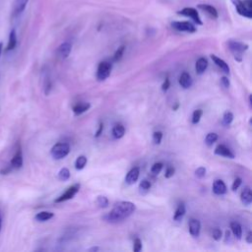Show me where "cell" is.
<instances>
[{
	"label": "cell",
	"instance_id": "1",
	"mask_svg": "<svg viewBox=\"0 0 252 252\" xmlns=\"http://www.w3.org/2000/svg\"><path fill=\"white\" fill-rule=\"evenodd\" d=\"M136 210V206L134 203L129 201H121L114 205L112 210L107 213L103 219L111 223L121 221L128 217H130Z\"/></svg>",
	"mask_w": 252,
	"mask_h": 252
},
{
	"label": "cell",
	"instance_id": "2",
	"mask_svg": "<svg viewBox=\"0 0 252 252\" xmlns=\"http://www.w3.org/2000/svg\"><path fill=\"white\" fill-rule=\"evenodd\" d=\"M227 45L230 52L233 54L235 60L237 61H241L243 52L248 49V44L240 41H235V40H229L227 42Z\"/></svg>",
	"mask_w": 252,
	"mask_h": 252
},
{
	"label": "cell",
	"instance_id": "3",
	"mask_svg": "<svg viewBox=\"0 0 252 252\" xmlns=\"http://www.w3.org/2000/svg\"><path fill=\"white\" fill-rule=\"evenodd\" d=\"M69 152L70 146L67 143H57L51 148L50 155L54 159H61L65 158Z\"/></svg>",
	"mask_w": 252,
	"mask_h": 252
},
{
	"label": "cell",
	"instance_id": "4",
	"mask_svg": "<svg viewBox=\"0 0 252 252\" xmlns=\"http://www.w3.org/2000/svg\"><path fill=\"white\" fill-rule=\"evenodd\" d=\"M112 65L110 62L107 61H102L98 64L97 70H96V79L98 81H104L105 79L108 78L111 72Z\"/></svg>",
	"mask_w": 252,
	"mask_h": 252
},
{
	"label": "cell",
	"instance_id": "5",
	"mask_svg": "<svg viewBox=\"0 0 252 252\" xmlns=\"http://www.w3.org/2000/svg\"><path fill=\"white\" fill-rule=\"evenodd\" d=\"M178 14L190 18V19L193 20V22L196 23L197 25H200V26L203 25V22H202V20H201V18H200V15H199L197 9H195V8H193V7H185V8H183L182 10L178 11Z\"/></svg>",
	"mask_w": 252,
	"mask_h": 252
},
{
	"label": "cell",
	"instance_id": "6",
	"mask_svg": "<svg viewBox=\"0 0 252 252\" xmlns=\"http://www.w3.org/2000/svg\"><path fill=\"white\" fill-rule=\"evenodd\" d=\"M171 27L179 32H195L196 27L188 21H175L171 23Z\"/></svg>",
	"mask_w": 252,
	"mask_h": 252
},
{
	"label": "cell",
	"instance_id": "7",
	"mask_svg": "<svg viewBox=\"0 0 252 252\" xmlns=\"http://www.w3.org/2000/svg\"><path fill=\"white\" fill-rule=\"evenodd\" d=\"M23 165V153H22V149H21V146L18 145L17 149H16V152L8 165V167L13 170V169H19L21 168Z\"/></svg>",
	"mask_w": 252,
	"mask_h": 252
},
{
	"label": "cell",
	"instance_id": "8",
	"mask_svg": "<svg viewBox=\"0 0 252 252\" xmlns=\"http://www.w3.org/2000/svg\"><path fill=\"white\" fill-rule=\"evenodd\" d=\"M231 2L233 4V6L235 7L236 12L239 15H241V16L247 18V19L252 18V9L247 8L246 5L244 4L243 0H231Z\"/></svg>",
	"mask_w": 252,
	"mask_h": 252
},
{
	"label": "cell",
	"instance_id": "9",
	"mask_svg": "<svg viewBox=\"0 0 252 252\" xmlns=\"http://www.w3.org/2000/svg\"><path fill=\"white\" fill-rule=\"evenodd\" d=\"M79 189H80V184H74L70 186L63 194H61L58 198L55 199V203H61V202L72 199L78 193Z\"/></svg>",
	"mask_w": 252,
	"mask_h": 252
},
{
	"label": "cell",
	"instance_id": "10",
	"mask_svg": "<svg viewBox=\"0 0 252 252\" xmlns=\"http://www.w3.org/2000/svg\"><path fill=\"white\" fill-rule=\"evenodd\" d=\"M29 0H14L12 4V17L16 18L20 16L26 9Z\"/></svg>",
	"mask_w": 252,
	"mask_h": 252
},
{
	"label": "cell",
	"instance_id": "11",
	"mask_svg": "<svg viewBox=\"0 0 252 252\" xmlns=\"http://www.w3.org/2000/svg\"><path fill=\"white\" fill-rule=\"evenodd\" d=\"M139 175H140L139 167H133L132 169H130L128 171L127 175L125 176V182L128 185H132V184H134L138 180Z\"/></svg>",
	"mask_w": 252,
	"mask_h": 252
},
{
	"label": "cell",
	"instance_id": "12",
	"mask_svg": "<svg viewBox=\"0 0 252 252\" xmlns=\"http://www.w3.org/2000/svg\"><path fill=\"white\" fill-rule=\"evenodd\" d=\"M201 230V223L197 219H191L189 220V232L192 236L198 237Z\"/></svg>",
	"mask_w": 252,
	"mask_h": 252
},
{
	"label": "cell",
	"instance_id": "13",
	"mask_svg": "<svg viewBox=\"0 0 252 252\" xmlns=\"http://www.w3.org/2000/svg\"><path fill=\"white\" fill-rule=\"evenodd\" d=\"M226 185L221 179H217L213 184V192L216 195H223L226 193Z\"/></svg>",
	"mask_w": 252,
	"mask_h": 252
},
{
	"label": "cell",
	"instance_id": "14",
	"mask_svg": "<svg viewBox=\"0 0 252 252\" xmlns=\"http://www.w3.org/2000/svg\"><path fill=\"white\" fill-rule=\"evenodd\" d=\"M215 154L218 156H221L224 158H234V155L233 153L224 145H219L217 146V148L215 149Z\"/></svg>",
	"mask_w": 252,
	"mask_h": 252
},
{
	"label": "cell",
	"instance_id": "15",
	"mask_svg": "<svg viewBox=\"0 0 252 252\" xmlns=\"http://www.w3.org/2000/svg\"><path fill=\"white\" fill-rule=\"evenodd\" d=\"M72 49V45L69 42H63L59 45L58 49H57V53L61 58H67L71 52Z\"/></svg>",
	"mask_w": 252,
	"mask_h": 252
},
{
	"label": "cell",
	"instance_id": "16",
	"mask_svg": "<svg viewBox=\"0 0 252 252\" xmlns=\"http://www.w3.org/2000/svg\"><path fill=\"white\" fill-rule=\"evenodd\" d=\"M240 199H241L242 204L245 205V206H249L251 204V202H252V193H251L250 187H248V186L244 187V189L241 192Z\"/></svg>",
	"mask_w": 252,
	"mask_h": 252
},
{
	"label": "cell",
	"instance_id": "17",
	"mask_svg": "<svg viewBox=\"0 0 252 252\" xmlns=\"http://www.w3.org/2000/svg\"><path fill=\"white\" fill-rule=\"evenodd\" d=\"M17 45V33H16V31L15 29H13L10 33H9V38H8V43H7V46L5 48V50L8 52V51H12L15 49Z\"/></svg>",
	"mask_w": 252,
	"mask_h": 252
},
{
	"label": "cell",
	"instance_id": "18",
	"mask_svg": "<svg viewBox=\"0 0 252 252\" xmlns=\"http://www.w3.org/2000/svg\"><path fill=\"white\" fill-rule=\"evenodd\" d=\"M211 58H212V60L214 61V63H215L219 68H220L221 71H223L225 74H228V73H229V67H228L227 63H226L224 60H222L221 58H220V57H218V56H216V55H214V54L211 55Z\"/></svg>",
	"mask_w": 252,
	"mask_h": 252
},
{
	"label": "cell",
	"instance_id": "19",
	"mask_svg": "<svg viewBox=\"0 0 252 252\" xmlns=\"http://www.w3.org/2000/svg\"><path fill=\"white\" fill-rule=\"evenodd\" d=\"M198 8L203 10L204 12H206L209 16H211L214 19H217L218 16H219L217 9L214 6H212V5H209V4H199Z\"/></svg>",
	"mask_w": 252,
	"mask_h": 252
},
{
	"label": "cell",
	"instance_id": "20",
	"mask_svg": "<svg viewBox=\"0 0 252 252\" xmlns=\"http://www.w3.org/2000/svg\"><path fill=\"white\" fill-rule=\"evenodd\" d=\"M208 67V60L205 57H200L195 64V70L198 75L203 74Z\"/></svg>",
	"mask_w": 252,
	"mask_h": 252
},
{
	"label": "cell",
	"instance_id": "21",
	"mask_svg": "<svg viewBox=\"0 0 252 252\" xmlns=\"http://www.w3.org/2000/svg\"><path fill=\"white\" fill-rule=\"evenodd\" d=\"M192 78L191 76L186 73V72H183L180 77H179V85L183 88V89H188L192 86Z\"/></svg>",
	"mask_w": 252,
	"mask_h": 252
},
{
	"label": "cell",
	"instance_id": "22",
	"mask_svg": "<svg viewBox=\"0 0 252 252\" xmlns=\"http://www.w3.org/2000/svg\"><path fill=\"white\" fill-rule=\"evenodd\" d=\"M91 107V104L89 102H80L73 106V112L75 115H81L87 110H89Z\"/></svg>",
	"mask_w": 252,
	"mask_h": 252
},
{
	"label": "cell",
	"instance_id": "23",
	"mask_svg": "<svg viewBox=\"0 0 252 252\" xmlns=\"http://www.w3.org/2000/svg\"><path fill=\"white\" fill-rule=\"evenodd\" d=\"M54 217L53 213L51 212H47V211H42V212H39L35 215L34 219L35 220L37 221H46V220H49L50 219H52Z\"/></svg>",
	"mask_w": 252,
	"mask_h": 252
},
{
	"label": "cell",
	"instance_id": "24",
	"mask_svg": "<svg viewBox=\"0 0 252 252\" xmlns=\"http://www.w3.org/2000/svg\"><path fill=\"white\" fill-rule=\"evenodd\" d=\"M125 134V128L122 124H116L112 129V135L115 139H120Z\"/></svg>",
	"mask_w": 252,
	"mask_h": 252
},
{
	"label": "cell",
	"instance_id": "25",
	"mask_svg": "<svg viewBox=\"0 0 252 252\" xmlns=\"http://www.w3.org/2000/svg\"><path fill=\"white\" fill-rule=\"evenodd\" d=\"M230 229L233 233V235L237 238V239H240L241 236H242V228H241V225L236 222V221H232L230 223Z\"/></svg>",
	"mask_w": 252,
	"mask_h": 252
},
{
	"label": "cell",
	"instance_id": "26",
	"mask_svg": "<svg viewBox=\"0 0 252 252\" xmlns=\"http://www.w3.org/2000/svg\"><path fill=\"white\" fill-rule=\"evenodd\" d=\"M185 213H186V209H185L184 204H179L178 207H177V209L175 210L174 215H173V220H176V221L180 220L184 217Z\"/></svg>",
	"mask_w": 252,
	"mask_h": 252
},
{
	"label": "cell",
	"instance_id": "27",
	"mask_svg": "<svg viewBox=\"0 0 252 252\" xmlns=\"http://www.w3.org/2000/svg\"><path fill=\"white\" fill-rule=\"evenodd\" d=\"M218 134L217 133H214V132H211L209 134H207L206 138H205V144L208 146V147H211L215 144V142H217L218 140Z\"/></svg>",
	"mask_w": 252,
	"mask_h": 252
},
{
	"label": "cell",
	"instance_id": "28",
	"mask_svg": "<svg viewBox=\"0 0 252 252\" xmlns=\"http://www.w3.org/2000/svg\"><path fill=\"white\" fill-rule=\"evenodd\" d=\"M87 161H88V160H87V158H86L85 156H80V157H78L77 159H76V161H75V167H76V169H78V170L83 169V168L86 166Z\"/></svg>",
	"mask_w": 252,
	"mask_h": 252
},
{
	"label": "cell",
	"instance_id": "29",
	"mask_svg": "<svg viewBox=\"0 0 252 252\" xmlns=\"http://www.w3.org/2000/svg\"><path fill=\"white\" fill-rule=\"evenodd\" d=\"M70 177V171L67 167H63L60 169V171L58 172V178L61 180V181H66L68 180Z\"/></svg>",
	"mask_w": 252,
	"mask_h": 252
},
{
	"label": "cell",
	"instance_id": "30",
	"mask_svg": "<svg viewBox=\"0 0 252 252\" xmlns=\"http://www.w3.org/2000/svg\"><path fill=\"white\" fill-rule=\"evenodd\" d=\"M233 120V114L230 111H226L224 112L223 116H222V124L224 126H228Z\"/></svg>",
	"mask_w": 252,
	"mask_h": 252
},
{
	"label": "cell",
	"instance_id": "31",
	"mask_svg": "<svg viewBox=\"0 0 252 252\" xmlns=\"http://www.w3.org/2000/svg\"><path fill=\"white\" fill-rule=\"evenodd\" d=\"M202 114H203L202 109H196V110H194V112H193V114H192V123H193V124H197V123L200 121V119H201V117H202Z\"/></svg>",
	"mask_w": 252,
	"mask_h": 252
},
{
	"label": "cell",
	"instance_id": "32",
	"mask_svg": "<svg viewBox=\"0 0 252 252\" xmlns=\"http://www.w3.org/2000/svg\"><path fill=\"white\" fill-rule=\"evenodd\" d=\"M151 188V183L150 181H148L147 179H143L141 182H140V185H139V189L141 192H147L149 191Z\"/></svg>",
	"mask_w": 252,
	"mask_h": 252
},
{
	"label": "cell",
	"instance_id": "33",
	"mask_svg": "<svg viewBox=\"0 0 252 252\" xmlns=\"http://www.w3.org/2000/svg\"><path fill=\"white\" fill-rule=\"evenodd\" d=\"M124 49H125V46L124 45H121L120 47H118V49L115 51L114 55H113V60L114 61H118L121 59L123 53H124Z\"/></svg>",
	"mask_w": 252,
	"mask_h": 252
},
{
	"label": "cell",
	"instance_id": "34",
	"mask_svg": "<svg viewBox=\"0 0 252 252\" xmlns=\"http://www.w3.org/2000/svg\"><path fill=\"white\" fill-rule=\"evenodd\" d=\"M162 167H163V164L161 162H156L153 164V166L151 168V172L153 174H158L161 171Z\"/></svg>",
	"mask_w": 252,
	"mask_h": 252
},
{
	"label": "cell",
	"instance_id": "35",
	"mask_svg": "<svg viewBox=\"0 0 252 252\" xmlns=\"http://www.w3.org/2000/svg\"><path fill=\"white\" fill-rule=\"evenodd\" d=\"M162 139V133L160 131H156L153 133V142L156 145H159Z\"/></svg>",
	"mask_w": 252,
	"mask_h": 252
},
{
	"label": "cell",
	"instance_id": "36",
	"mask_svg": "<svg viewBox=\"0 0 252 252\" xmlns=\"http://www.w3.org/2000/svg\"><path fill=\"white\" fill-rule=\"evenodd\" d=\"M96 202L100 208H106L108 206V200L105 196H98Z\"/></svg>",
	"mask_w": 252,
	"mask_h": 252
},
{
	"label": "cell",
	"instance_id": "37",
	"mask_svg": "<svg viewBox=\"0 0 252 252\" xmlns=\"http://www.w3.org/2000/svg\"><path fill=\"white\" fill-rule=\"evenodd\" d=\"M195 175H196L198 178H203V177L206 175V168L203 167V166L198 167V168L195 170Z\"/></svg>",
	"mask_w": 252,
	"mask_h": 252
},
{
	"label": "cell",
	"instance_id": "38",
	"mask_svg": "<svg viewBox=\"0 0 252 252\" xmlns=\"http://www.w3.org/2000/svg\"><path fill=\"white\" fill-rule=\"evenodd\" d=\"M221 236H222V232H221V230H220V228H215V229L213 230V238H214L215 240H217V241L220 240Z\"/></svg>",
	"mask_w": 252,
	"mask_h": 252
},
{
	"label": "cell",
	"instance_id": "39",
	"mask_svg": "<svg viewBox=\"0 0 252 252\" xmlns=\"http://www.w3.org/2000/svg\"><path fill=\"white\" fill-rule=\"evenodd\" d=\"M142 249V242L139 238H136L134 240V245H133V251L134 252H139Z\"/></svg>",
	"mask_w": 252,
	"mask_h": 252
},
{
	"label": "cell",
	"instance_id": "40",
	"mask_svg": "<svg viewBox=\"0 0 252 252\" xmlns=\"http://www.w3.org/2000/svg\"><path fill=\"white\" fill-rule=\"evenodd\" d=\"M174 172H175V168L173 166H168L165 170V173H164L165 178H170L171 176H173Z\"/></svg>",
	"mask_w": 252,
	"mask_h": 252
},
{
	"label": "cell",
	"instance_id": "41",
	"mask_svg": "<svg viewBox=\"0 0 252 252\" xmlns=\"http://www.w3.org/2000/svg\"><path fill=\"white\" fill-rule=\"evenodd\" d=\"M241 185V178H236V179H234V181H233V183H232V185H231V189H232V191H235V190H237L238 188H239V186Z\"/></svg>",
	"mask_w": 252,
	"mask_h": 252
},
{
	"label": "cell",
	"instance_id": "42",
	"mask_svg": "<svg viewBox=\"0 0 252 252\" xmlns=\"http://www.w3.org/2000/svg\"><path fill=\"white\" fill-rule=\"evenodd\" d=\"M169 86H170V82H169V79H168V78H165V80H164L163 84L161 85V90H162L163 92H166V91L168 90Z\"/></svg>",
	"mask_w": 252,
	"mask_h": 252
},
{
	"label": "cell",
	"instance_id": "43",
	"mask_svg": "<svg viewBox=\"0 0 252 252\" xmlns=\"http://www.w3.org/2000/svg\"><path fill=\"white\" fill-rule=\"evenodd\" d=\"M220 81H221V84H222V86H223L224 88H228V87H229V80H228V78L222 77Z\"/></svg>",
	"mask_w": 252,
	"mask_h": 252
},
{
	"label": "cell",
	"instance_id": "44",
	"mask_svg": "<svg viewBox=\"0 0 252 252\" xmlns=\"http://www.w3.org/2000/svg\"><path fill=\"white\" fill-rule=\"evenodd\" d=\"M102 129H103V124H102V123H100V124H99V126H98V129H97V131H96V133H95V137H98V136L100 135V133H101Z\"/></svg>",
	"mask_w": 252,
	"mask_h": 252
},
{
	"label": "cell",
	"instance_id": "45",
	"mask_svg": "<svg viewBox=\"0 0 252 252\" xmlns=\"http://www.w3.org/2000/svg\"><path fill=\"white\" fill-rule=\"evenodd\" d=\"M246 241H247L248 243H251V242H252V232H251V231L248 232V234H247V236H246Z\"/></svg>",
	"mask_w": 252,
	"mask_h": 252
},
{
	"label": "cell",
	"instance_id": "46",
	"mask_svg": "<svg viewBox=\"0 0 252 252\" xmlns=\"http://www.w3.org/2000/svg\"><path fill=\"white\" fill-rule=\"evenodd\" d=\"M97 250H98V247H93L89 251H97Z\"/></svg>",
	"mask_w": 252,
	"mask_h": 252
},
{
	"label": "cell",
	"instance_id": "47",
	"mask_svg": "<svg viewBox=\"0 0 252 252\" xmlns=\"http://www.w3.org/2000/svg\"><path fill=\"white\" fill-rule=\"evenodd\" d=\"M2 50H3V43H2V42H0V56H1Z\"/></svg>",
	"mask_w": 252,
	"mask_h": 252
},
{
	"label": "cell",
	"instance_id": "48",
	"mask_svg": "<svg viewBox=\"0 0 252 252\" xmlns=\"http://www.w3.org/2000/svg\"><path fill=\"white\" fill-rule=\"evenodd\" d=\"M1 225H2V216L0 214V231H1Z\"/></svg>",
	"mask_w": 252,
	"mask_h": 252
}]
</instances>
